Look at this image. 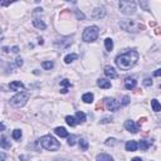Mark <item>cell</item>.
<instances>
[{"label": "cell", "mask_w": 161, "mask_h": 161, "mask_svg": "<svg viewBox=\"0 0 161 161\" xmlns=\"http://www.w3.org/2000/svg\"><path fill=\"white\" fill-rule=\"evenodd\" d=\"M39 142L42 145V147L48 150V151H57L60 149L59 141H57V139H54V137L50 135H45L43 137H40Z\"/></svg>", "instance_id": "cell-3"}, {"label": "cell", "mask_w": 161, "mask_h": 161, "mask_svg": "<svg viewBox=\"0 0 161 161\" xmlns=\"http://www.w3.org/2000/svg\"><path fill=\"white\" fill-rule=\"evenodd\" d=\"M144 86H146V87L152 86V79H151V78H145L144 79Z\"/></svg>", "instance_id": "cell-35"}, {"label": "cell", "mask_w": 161, "mask_h": 161, "mask_svg": "<svg viewBox=\"0 0 161 161\" xmlns=\"http://www.w3.org/2000/svg\"><path fill=\"white\" fill-rule=\"evenodd\" d=\"M5 159H6V155L4 152H0V161H5Z\"/></svg>", "instance_id": "cell-39"}, {"label": "cell", "mask_w": 161, "mask_h": 161, "mask_svg": "<svg viewBox=\"0 0 161 161\" xmlns=\"http://www.w3.org/2000/svg\"><path fill=\"white\" fill-rule=\"evenodd\" d=\"M22 131L20 130H14L13 131V134H12V136H13V139L14 140H20V137H22Z\"/></svg>", "instance_id": "cell-30"}, {"label": "cell", "mask_w": 161, "mask_h": 161, "mask_svg": "<svg viewBox=\"0 0 161 161\" xmlns=\"http://www.w3.org/2000/svg\"><path fill=\"white\" fill-rule=\"evenodd\" d=\"M4 130H5V126H4V125L1 124V122H0V132L4 131Z\"/></svg>", "instance_id": "cell-42"}, {"label": "cell", "mask_w": 161, "mask_h": 161, "mask_svg": "<svg viewBox=\"0 0 161 161\" xmlns=\"http://www.w3.org/2000/svg\"><path fill=\"white\" fill-rule=\"evenodd\" d=\"M79 147H80V150L87 151L88 147H89V145H88V142H87V140H84V139L79 140Z\"/></svg>", "instance_id": "cell-28"}, {"label": "cell", "mask_w": 161, "mask_h": 161, "mask_svg": "<svg viewBox=\"0 0 161 161\" xmlns=\"http://www.w3.org/2000/svg\"><path fill=\"white\" fill-rule=\"evenodd\" d=\"M131 161H142V159H141V157H135V159H132Z\"/></svg>", "instance_id": "cell-43"}, {"label": "cell", "mask_w": 161, "mask_h": 161, "mask_svg": "<svg viewBox=\"0 0 161 161\" xmlns=\"http://www.w3.org/2000/svg\"><path fill=\"white\" fill-rule=\"evenodd\" d=\"M137 142L136 141H134V140H131V141H127L126 142V150L127 151H131V152H134V151H136L137 150Z\"/></svg>", "instance_id": "cell-16"}, {"label": "cell", "mask_w": 161, "mask_h": 161, "mask_svg": "<svg viewBox=\"0 0 161 161\" xmlns=\"http://www.w3.org/2000/svg\"><path fill=\"white\" fill-rule=\"evenodd\" d=\"M105 47H106V50L107 52H111L113 49V40L111 39V38H107V39H105Z\"/></svg>", "instance_id": "cell-26"}, {"label": "cell", "mask_w": 161, "mask_h": 161, "mask_svg": "<svg viewBox=\"0 0 161 161\" xmlns=\"http://www.w3.org/2000/svg\"><path fill=\"white\" fill-rule=\"evenodd\" d=\"M96 160H97V161H113L112 156L107 155V154H99V155H97Z\"/></svg>", "instance_id": "cell-22"}, {"label": "cell", "mask_w": 161, "mask_h": 161, "mask_svg": "<svg viewBox=\"0 0 161 161\" xmlns=\"http://www.w3.org/2000/svg\"><path fill=\"white\" fill-rule=\"evenodd\" d=\"M55 132V135L57 136H59V137H68L69 134H68V131L64 129V127H57V129L54 130Z\"/></svg>", "instance_id": "cell-17"}, {"label": "cell", "mask_w": 161, "mask_h": 161, "mask_svg": "<svg viewBox=\"0 0 161 161\" xmlns=\"http://www.w3.org/2000/svg\"><path fill=\"white\" fill-rule=\"evenodd\" d=\"M118 6H120L121 13L125 15H132L136 13V3L132 0H122L118 4Z\"/></svg>", "instance_id": "cell-6"}, {"label": "cell", "mask_w": 161, "mask_h": 161, "mask_svg": "<svg viewBox=\"0 0 161 161\" xmlns=\"http://www.w3.org/2000/svg\"><path fill=\"white\" fill-rule=\"evenodd\" d=\"M77 58H78V55H77V54H74V53L68 54V55H65V57H64V63L69 64V63H72L73 60H75Z\"/></svg>", "instance_id": "cell-24"}, {"label": "cell", "mask_w": 161, "mask_h": 161, "mask_svg": "<svg viewBox=\"0 0 161 161\" xmlns=\"http://www.w3.org/2000/svg\"><path fill=\"white\" fill-rule=\"evenodd\" d=\"M42 67H43L45 70H50L54 67V62L53 60H44V62L42 63Z\"/></svg>", "instance_id": "cell-25"}, {"label": "cell", "mask_w": 161, "mask_h": 161, "mask_svg": "<svg viewBox=\"0 0 161 161\" xmlns=\"http://www.w3.org/2000/svg\"><path fill=\"white\" fill-rule=\"evenodd\" d=\"M125 129L127 130V131H130V132H132V134H136L137 131H139V126H137L134 121H131V120H127L126 122H125Z\"/></svg>", "instance_id": "cell-10"}, {"label": "cell", "mask_w": 161, "mask_h": 161, "mask_svg": "<svg viewBox=\"0 0 161 161\" xmlns=\"http://www.w3.org/2000/svg\"><path fill=\"white\" fill-rule=\"evenodd\" d=\"M60 86H63L64 89H68V87H70L72 84H70L69 79H63V80H60Z\"/></svg>", "instance_id": "cell-32"}, {"label": "cell", "mask_w": 161, "mask_h": 161, "mask_svg": "<svg viewBox=\"0 0 161 161\" xmlns=\"http://www.w3.org/2000/svg\"><path fill=\"white\" fill-rule=\"evenodd\" d=\"M105 74L107 75L108 78H112V79H115V78H117V72L115 70V68L113 67H111V65H106L105 67Z\"/></svg>", "instance_id": "cell-12"}, {"label": "cell", "mask_w": 161, "mask_h": 161, "mask_svg": "<svg viewBox=\"0 0 161 161\" xmlns=\"http://www.w3.org/2000/svg\"><path fill=\"white\" fill-rule=\"evenodd\" d=\"M65 122L70 126V127H74L75 125H77V121H75V118L72 117V116H67L65 117Z\"/></svg>", "instance_id": "cell-27"}, {"label": "cell", "mask_w": 161, "mask_h": 161, "mask_svg": "<svg viewBox=\"0 0 161 161\" xmlns=\"http://www.w3.org/2000/svg\"><path fill=\"white\" fill-rule=\"evenodd\" d=\"M124 83H125V88L126 89H132V88H135L136 87V78L135 77H127L125 80H124Z\"/></svg>", "instance_id": "cell-11"}, {"label": "cell", "mask_w": 161, "mask_h": 161, "mask_svg": "<svg viewBox=\"0 0 161 161\" xmlns=\"http://www.w3.org/2000/svg\"><path fill=\"white\" fill-rule=\"evenodd\" d=\"M105 144H106V146H116L118 144V141L115 139V137H110V139H107L105 141Z\"/></svg>", "instance_id": "cell-29"}, {"label": "cell", "mask_w": 161, "mask_h": 161, "mask_svg": "<svg viewBox=\"0 0 161 161\" xmlns=\"http://www.w3.org/2000/svg\"><path fill=\"white\" fill-rule=\"evenodd\" d=\"M151 144H152L151 141H147V140H141V141H140V144L137 145V146H140V149L142 150V151H146V150H147V149L150 147V146H151Z\"/></svg>", "instance_id": "cell-19"}, {"label": "cell", "mask_w": 161, "mask_h": 161, "mask_svg": "<svg viewBox=\"0 0 161 161\" xmlns=\"http://www.w3.org/2000/svg\"><path fill=\"white\" fill-rule=\"evenodd\" d=\"M38 43H39V44H43V43H44V42H43V38H39V39H38Z\"/></svg>", "instance_id": "cell-44"}, {"label": "cell", "mask_w": 161, "mask_h": 161, "mask_svg": "<svg viewBox=\"0 0 161 161\" xmlns=\"http://www.w3.org/2000/svg\"><path fill=\"white\" fill-rule=\"evenodd\" d=\"M33 25L35 28H38V29H42V30L47 29V24L42 20V19H34V20H33Z\"/></svg>", "instance_id": "cell-15"}, {"label": "cell", "mask_w": 161, "mask_h": 161, "mask_svg": "<svg viewBox=\"0 0 161 161\" xmlns=\"http://www.w3.org/2000/svg\"><path fill=\"white\" fill-rule=\"evenodd\" d=\"M12 52H14V53H18V52H19V47H13V48H12Z\"/></svg>", "instance_id": "cell-41"}, {"label": "cell", "mask_w": 161, "mask_h": 161, "mask_svg": "<svg viewBox=\"0 0 161 161\" xmlns=\"http://www.w3.org/2000/svg\"><path fill=\"white\" fill-rule=\"evenodd\" d=\"M86 113L82 112V111H78L77 113H75V121H77V124H83L84 121H86Z\"/></svg>", "instance_id": "cell-18"}, {"label": "cell", "mask_w": 161, "mask_h": 161, "mask_svg": "<svg viewBox=\"0 0 161 161\" xmlns=\"http://www.w3.org/2000/svg\"><path fill=\"white\" fill-rule=\"evenodd\" d=\"M140 5L142 6V8H145V10L150 12V9H149V3H147V1H140Z\"/></svg>", "instance_id": "cell-36"}, {"label": "cell", "mask_w": 161, "mask_h": 161, "mask_svg": "<svg viewBox=\"0 0 161 161\" xmlns=\"http://www.w3.org/2000/svg\"><path fill=\"white\" fill-rule=\"evenodd\" d=\"M98 34H99L98 27H96V25L87 27L82 34V39H83V42H86V43H92V42H94L98 38Z\"/></svg>", "instance_id": "cell-5"}, {"label": "cell", "mask_w": 161, "mask_h": 161, "mask_svg": "<svg viewBox=\"0 0 161 161\" xmlns=\"http://www.w3.org/2000/svg\"><path fill=\"white\" fill-rule=\"evenodd\" d=\"M105 103H106V108L108 111H111V112H116V111H118V108L121 107L120 102H118L117 99H115V98H106Z\"/></svg>", "instance_id": "cell-7"}, {"label": "cell", "mask_w": 161, "mask_h": 161, "mask_svg": "<svg viewBox=\"0 0 161 161\" xmlns=\"http://www.w3.org/2000/svg\"><path fill=\"white\" fill-rule=\"evenodd\" d=\"M154 75H155V77H160V75H161V69H156Z\"/></svg>", "instance_id": "cell-40"}, {"label": "cell", "mask_w": 161, "mask_h": 161, "mask_svg": "<svg viewBox=\"0 0 161 161\" xmlns=\"http://www.w3.org/2000/svg\"><path fill=\"white\" fill-rule=\"evenodd\" d=\"M97 86L99 87V88H103V89H108V88H111V82L108 79H106V78H99L98 80H97Z\"/></svg>", "instance_id": "cell-13"}, {"label": "cell", "mask_w": 161, "mask_h": 161, "mask_svg": "<svg viewBox=\"0 0 161 161\" xmlns=\"http://www.w3.org/2000/svg\"><path fill=\"white\" fill-rule=\"evenodd\" d=\"M105 17H106V9L105 8H96L92 12V18L93 19L101 20V19H103Z\"/></svg>", "instance_id": "cell-9"}, {"label": "cell", "mask_w": 161, "mask_h": 161, "mask_svg": "<svg viewBox=\"0 0 161 161\" xmlns=\"http://www.w3.org/2000/svg\"><path fill=\"white\" fill-rule=\"evenodd\" d=\"M75 15H77V18L79 19V20H84V19H86L84 14L82 12H79V10H75Z\"/></svg>", "instance_id": "cell-34"}, {"label": "cell", "mask_w": 161, "mask_h": 161, "mask_svg": "<svg viewBox=\"0 0 161 161\" xmlns=\"http://www.w3.org/2000/svg\"><path fill=\"white\" fill-rule=\"evenodd\" d=\"M129 103H130V97H129V96H125L124 98H122V101H121L120 105H121V106H127Z\"/></svg>", "instance_id": "cell-33"}, {"label": "cell", "mask_w": 161, "mask_h": 161, "mask_svg": "<svg viewBox=\"0 0 161 161\" xmlns=\"http://www.w3.org/2000/svg\"><path fill=\"white\" fill-rule=\"evenodd\" d=\"M75 141H77V136H75V135L68 136V145L69 146H74L75 145Z\"/></svg>", "instance_id": "cell-31"}, {"label": "cell", "mask_w": 161, "mask_h": 161, "mask_svg": "<svg viewBox=\"0 0 161 161\" xmlns=\"http://www.w3.org/2000/svg\"><path fill=\"white\" fill-rule=\"evenodd\" d=\"M82 101L84 103H92L93 102V94L91 92H88V93H84L83 96H82Z\"/></svg>", "instance_id": "cell-23"}, {"label": "cell", "mask_w": 161, "mask_h": 161, "mask_svg": "<svg viewBox=\"0 0 161 161\" xmlns=\"http://www.w3.org/2000/svg\"><path fill=\"white\" fill-rule=\"evenodd\" d=\"M139 57L140 55L136 50L130 49V50H127L126 53L117 55L115 62H116V65L121 70H130L132 67H135V64L137 63V60H139Z\"/></svg>", "instance_id": "cell-1"}, {"label": "cell", "mask_w": 161, "mask_h": 161, "mask_svg": "<svg viewBox=\"0 0 161 161\" xmlns=\"http://www.w3.org/2000/svg\"><path fill=\"white\" fill-rule=\"evenodd\" d=\"M9 88L12 89V91H20V89L24 88V84L20 80H15V82H12L9 84Z\"/></svg>", "instance_id": "cell-14"}, {"label": "cell", "mask_w": 161, "mask_h": 161, "mask_svg": "<svg viewBox=\"0 0 161 161\" xmlns=\"http://www.w3.org/2000/svg\"><path fill=\"white\" fill-rule=\"evenodd\" d=\"M10 147H12L10 141H8L5 137H1L0 139V149H10Z\"/></svg>", "instance_id": "cell-20"}, {"label": "cell", "mask_w": 161, "mask_h": 161, "mask_svg": "<svg viewBox=\"0 0 161 161\" xmlns=\"http://www.w3.org/2000/svg\"><path fill=\"white\" fill-rule=\"evenodd\" d=\"M151 107H152V110L155 112H160L161 111V105H160V102L156 98L151 99Z\"/></svg>", "instance_id": "cell-21"}, {"label": "cell", "mask_w": 161, "mask_h": 161, "mask_svg": "<svg viewBox=\"0 0 161 161\" xmlns=\"http://www.w3.org/2000/svg\"><path fill=\"white\" fill-rule=\"evenodd\" d=\"M30 97V93L29 92H25V91H20V92H18L15 96L12 97L10 98V105L13 107H23L25 105V103L28 102V99H29Z\"/></svg>", "instance_id": "cell-4"}, {"label": "cell", "mask_w": 161, "mask_h": 161, "mask_svg": "<svg viewBox=\"0 0 161 161\" xmlns=\"http://www.w3.org/2000/svg\"><path fill=\"white\" fill-rule=\"evenodd\" d=\"M70 44H72L70 38H63V39H58L54 42L55 48H58V49H65V48H68Z\"/></svg>", "instance_id": "cell-8"}, {"label": "cell", "mask_w": 161, "mask_h": 161, "mask_svg": "<svg viewBox=\"0 0 161 161\" xmlns=\"http://www.w3.org/2000/svg\"><path fill=\"white\" fill-rule=\"evenodd\" d=\"M15 60H17V62H15L17 67H22V65H23V59L22 58H17Z\"/></svg>", "instance_id": "cell-37"}, {"label": "cell", "mask_w": 161, "mask_h": 161, "mask_svg": "<svg viewBox=\"0 0 161 161\" xmlns=\"http://www.w3.org/2000/svg\"><path fill=\"white\" fill-rule=\"evenodd\" d=\"M12 1H0V6H8L10 5Z\"/></svg>", "instance_id": "cell-38"}, {"label": "cell", "mask_w": 161, "mask_h": 161, "mask_svg": "<svg viewBox=\"0 0 161 161\" xmlns=\"http://www.w3.org/2000/svg\"><path fill=\"white\" fill-rule=\"evenodd\" d=\"M121 29H124L129 33H139V32H142L145 30V25L140 22H136V20H131V19H122L118 23Z\"/></svg>", "instance_id": "cell-2"}]
</instances>
